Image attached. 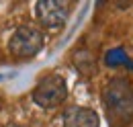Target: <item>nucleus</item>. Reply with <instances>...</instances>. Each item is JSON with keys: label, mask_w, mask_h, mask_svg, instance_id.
<instances>
[{"label": "nucleus", "mask_w": 133, "mask_h": 127, "mask_svg": "<svg viewBox=\"0 0 133 127\" xmlns=\"http://www.w3.org/2000/svg\"><path fill=\"white\" fill-rule=\"evenodd\" d=\"M104 63L109 68H117V66H129L133 70V62L129 60V55L125 53L123 47H113L104 53Z\"/></svg>", "instance_id": "nucleus-6"}, {"label": "nucleus", "mask_w": 133, "mask_h": 127, "mask_svg": "<svg viewBox=\"0 0 133 127\" xmlns=\"http://www.w3.org/2000/svg\"><path fill=\"white\" fill-rule=\"evenodd\" d=\"M33 103L41 109H55L68 98V84L66 78L59 74H47L37 82L33 88Z\"/></svg>", "instance_id": "nucleus-2"}, {"label": "nucleus", "mask_w": 133, "mask_h": 127, "mask_svg": "<svg viewBox=\"0 0 133 127\" xmlns=\"http://www.w3.org/2000/svg\"><path fill=\"white\" fill-rule=\"evenodd\" d=\"M64 127H100V119L94 109L76 105L64 113Z\"/></svg>", "instance_id": "nucleus-5"}, {"label": "nucleus", "mask_w": 133, "mask_h": 127, "mask_svg": "<svg viewBox=\"0 0 133 127\" xmlns=\"http://www.w3.org/2000/svg\"><path fill=\"white\" fill-rule=\"evenodd\" d=\"M8 127H25V125H8Z\"/></svg>", "instance_id": "nucleus-7"}, {"label": "nucleus", "mask_w": 133, "mask_h": 127, "mask_svg": "<svg viewBox=\"0 0 133 127\" xmlns=\"http://www.w3.org/2000/svg\"><path fill=\"white\" fill-rule=\"evenodd\" d=\"M102 105L113 127H125L133 119V86L127 78H111L102 88Z\"/></svg>", "instance_id": "nucleus-1"}, {"label": "nucleus", "mask_w": 133, "mask_h": 127, "mask_svg": "<svg viewBox=\"0 0 133 127\" xmlns=\"http://www.w3.org/2000/svg\"><path fill=\"white\" fill-rule=\"evenodd\" d=\"M35 16L43 29L57 31L66 25L70 16V4L62 0H39L35 2Z\"/></svg>", "instance_id": "nucleus-4"}, {"label": "nucleus", "mask_w": 133, "mask_h": 127, "mask_svg": "<svg viewBox=\"0 0 133 127\" xmlns=\"http://www.w3.org/2000/svg\"><path fill=\"white\" fill-rule=\"evenodd\" d=\"M41 49H43V33L33 25L18 27L8 39V51L17 60L35 58Z\"/></svg>", "instance_id": "nucleus-3"}]
</instances>
